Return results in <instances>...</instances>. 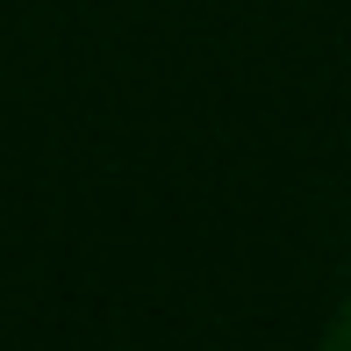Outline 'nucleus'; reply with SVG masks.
Listing matches in <instances>:
<instances>
[{
	"label": "nucleus",
	"mask_w": 351,
	"mask_h": 351,
	"mask_svg": "<svg viewBox=\"0 0 351 351\" xmlns=\"http://www.w3.org/2000/svg\"><path fill=\"white\" fill-rule=\"evenodd\" d=\"M315 351H351V294L337 301V315L323 323V337H315Z\"/></svg>",
	"instance_id": "1"
}]
</instances>
